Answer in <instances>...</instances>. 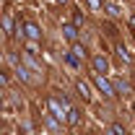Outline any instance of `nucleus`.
<instances>
[{
  "instance_id": "39448f33",
  "label": "nucleus",
  "mask_w": 135,
  "mask_h": 135,
  "mask_svg": "<svg viewBox=\"0 0 135 135\" xmlns=\"http://www.w3.org/2000/svg\"><path fill=\"white\" fill-rule=\"evenodd\" d=\"M78 109H68V122H70V125H75V122H78Z\"/></svg>"
},
{
  "instance_id": "423d86ee",
  "label": "nucleus",
  "mask_w": 135,
  "mask_h": 135,
  "mask_svg": "<svg viewBox=\"0 0 135 135\" xmlns=\"http://www.w3.org/2000/svg\"><path fill=\"white\" fill-rule=\"evenodd\" d=\"M78 91H81V96H83V99H88V96H91V94H88V86H86L83 81L78 83Z\"/></svg>"
},
{
  "instance_id": "20e7f679",
  "label": "nucleus",
  "mask_w": 135,
  "mask_h": 135,
  "mask_svg": "<svg viewBox=\"0 0 135 135\" xmlns=\"http://www.w3.org/2000/svg\"><path fill=\"white\" fill-rule=\"evenodd\" d=\"M62 31H65V36L70 39V42H75V39H78V31H75V26H70V23H65V26H62Z\"/></svg>"
},
{
  "instance_id": "f8f14e48",
  "label": "nucleus",
  "mask_w": 135,
  "mask_h": 135,
  "mask_svg": "<svg viewBox=\"0 0 135 135\" xmlns=\"http://www.w3.org/2000/svg\"><path fill=\"white\" fill-rule=\"evenodd\" d=\"M133 109H135V104H133Z\"/></svg>"
},
{
  "instance_id": "f257e3e1",
  "label": "nucleus",
  "mask_w": 135,
  "mask_h": 135,
  "mask_svg": "<svg viewBox=\"0 0 135 135\" xmlns=\"http://www.w3.org/2000/svg\"><path fill=\"white\" fill-rule=\"evenodd\" d=\"M94 83H96V88H99L104 96H114V86L109 83L107 78H101V75H94Z\"/></svg>"
},
{
  "instance_id": "9d476101",
  "label": "nucleus",
  "mask_w": 135,
  "mask_h": 135,
  "mask_svg": "<svg viewBox=\"0 0 135 135\" xmlns=\"http://www.w3.org/2000/svg\"><path fill=\"white\" fill-rule=\"evenodd\" d=\"M107 11H109V16H117V13H119L117 5H107Z\"/></svg>"
},
{
  "instance_id": "1a4fd4ad",
  "label": "nucleus",
  "mask_w": 135,
  "mask_h": 135,
  "mask_svg": "<svg viewBox=\"0 0 135 135\" xmlns=\"http://www.w3.org/2000/svg\"><path fill=\"white\" fill-rule=\"evenodd\" d=\"M109 130H112V133H117V135H122V133H125V127H122V125H112Z\"/></svg>"
},
{
  "instance_id": "f03ea898",
  "label": "nucleus",
  "mask_w": 135,
  "mask_h": 135,
  "mask_svg": "<svg viewBox=\"0 0 135 135\" xmlns=\"http://www.w3.org/2000/svg\"><path fill=\"white\" fill-rule=\"evenodd\" d=\"M91 65H94V70H96V73H107L109 62H107V57H104V55H96V57L91 60Z\"/></svg>"
},
{
  "instance_id": "9b49d317",
  "label": "nucleus",
  "mask_w": 135,
  "mask_h": 135,
  "mask_svg": "<svg viewBox=\"0 0 135 135\" xmlns=\"http://www.w3.org/2000/svg\"><path fill=\"white\" fill-rule=\"evenodd\" d=\"M130 26H133V31H135V16H133V18H130Z\"/></svg>"
},
{
  "instance_id": "0eeeda50",
  "label": "nucleus",
  "mask_w": 135,
  "mask_h": 135,
  "mask_svg": "<svg viewBox=\"0 0 135 135\" xmlns=\"http://www.w3.org/2000/svg\"><path fill=\"white\" fill-rule=\"evenodd\" d=\"M73 52H75L78 57H83V55H86V50H83V47H81V44H75V42H73Z\"/></svg>"
},
{
  "instance_id": "7ed1b4c3",
  "label": "nucleus",
  "mask_w": 135,
  "mask_h": 135,
  "mask_svg": "<svg viewBox=\"0 0 135 135\" xmlns=\"http://www.w3.org/2000/svg\"><path fill=\"white\" fill-rule=\"evenodd\" d=\"M26 36H29V39H34V42H36V39H42V31H39V29H36L34 23H26Z\"/></svg>"
},
{
  "instance_id": "6e6552de",
  "label": "nucleus",
  "mask_w": 135,
  "mask_h": 135,
  "mask_svg": "<svg viewBox=\"0 0 135 135\" xmlns=\"http://www.w3.org/2000/svg\"><path fill=\"white\" fill-rule=\"evenodd\" d=\"M117 52H119V57H122V60H130V57H127V50H125L122 44H119V47H117Z\"/></svg>"
},
{
  "instance_id": "ddd939ff",
  "label": "nucleus",
  "mask_w": 135,
  "mask_h": 135,
  "mask_svg": "<svg viewBox=\"0 0 135 135\" xmlns=\"http://www.w3.org/2000/svg\"><path fill=\"white\" fill-rule=\"evenodd\" d=\"M62 3H65V0H62Z\"/></svg>"
}]
</instances>
